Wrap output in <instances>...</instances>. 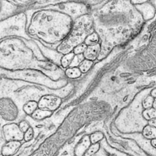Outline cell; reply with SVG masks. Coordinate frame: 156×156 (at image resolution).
Listing matches in <instances>:
<instances>
[{
  "label": "cell",
  "instance_id": "obj_1",
  "mask_svg": "<svg viewBox=\"0 0 156 156\" xmlns=\"http://www.w3.org/2000/svg\"><path fill=\"white\" fill-rule=\"evenodd\" d=\"M90 14L100 37L126 34L144 21L130 0H106L91 8Z\"/></svg>",
  "mask_w": 156,
  "mask_h": 156
},
{
  "label": "cell",
  "instance_id": "obj_2",
  "mask_svg": "<svg viewBox=\"0 0 156 156\" xmlns=\"http://www.w3.org/2000/svg\"><path fill=\"white\" fill-rule=\"evenodd\" d=\"M25 12L27 34L31 37H62L70 32L76 20L72 2Z\"/></svg>",
  "mask_w": 156,
  "mask_h": 156
},
{
  "label": "cell",
  "instance_id": "obj_3",
  "mask_svg": "<svg viewBox=\"0 0 156 156\" xmlns=\"http://www.w3.org/2000/svg\"><path fill=\"white\" fill-rule=\"evenodd\" d=\"M34 89L27 82L0 78V129L5 124L18 123L25 119L24 106L34 100Z\"/></svg>",
  "mask_w": 156,
  "mask_h": 156
},
{
  "label": "cell",
  "instance_id": "obj_4",
  "mask_svg": "<svg viewBox=\"0 0 156 156\" xmlns=\"http://www.w3.org/2000/svg\"><path fill=\"white\" fill-rule=\"evenodd\" d=\"M32 39L7 37L0 40V68L10 71L30 69L33 66Z\"/></svg>",
  "mask_w": 156,
  "mask_h": 156
},
{
  "label": "cell",
  "instance_id": "obj_5",
  "mask_svg": "<svg viewBox=\"0 0 156 156\" xmlns=\"http://www.w3.org/2000/svg\"><path fill=\"white\" fill-rule=\"evenodd\" d=\"M28 19L27 12L21 11L0 20V40L14 37L32 39L27 32Z\"/></svg>",
  "mask_w": 156,
  "mask_h": 156
},
{
  "label": "cell",
  "instance_id": "obj_6",
  "mask_svg": "<svg viewBox=\"0 0 156 156\" xmlns=\"http://www.w3.org/2000/svg\"><path fill=\"white\" fill-rule=\"evenodd\" d=\"M2 133L6 142L11 141H21L23 140L24 133L21 131L18 123L5 124L1 127Z\"/></svg>",
  "mask_w": 156,
  "mask_h": 156
},
{
  "label": "cell",
  "instance_id": "obj_7",
  "mask_svg": "<svg viewBox=\"0 0 156 156\" xmlns=\"http://www.w3.org/2000/svg\"><path fill=\"white\" fill-rule=\"evenodd\" d=\"M73 1L83 2V0H33L32 2L24 9V11L36 10L47 6L57 5Z\"/></svg>",
  "mask_w": 156,
  "mask_h": 156
},
{
  "label": "cell",
  "instance_id": "obj_8",
  "mask_svg": "<svg viewBox=\"0 0 156 156\" xmlns=\"http://www.w3.org/2000/svg\"><path fill=\"white\" fill-rule=\"evenodd\" d=\"M60 98L52 95H46L40 98L38 101V108L53 111L60 105Z\"/></svg>",
  "mask_w": 156,
  "mask_h": 156
},
{
  "label": "cell",
  "instance_id": "obj_9",
  "mask_svg": "<svg viewBox=\"0 0 156 156\" xmlns=\"http://www.w3.org/2000/svg\"><path fill=\"white\" fill-rule=\"evenodd\" d=\"M135 6L141 14L144 21L152 19L155 16V7L150 2H146Z\"/></svg>",
  "mask_w": 156,
  "mask_h": 156
},
{
  "label": "cell",
  "instance_id": "obj_10",
  "mask_svg": "<svg viewBox=\"0 0 156 156\" xmlns=\"http://www.w3.org/2000/svg\"><path fill=\"white\" fill-rule=\"evenodd\" d=\"M20 141H11L6 142L1 147V154L3 156H11L13 155L21 147Z\"/></svg>",
  "mask_w": 156,
  "mask_h": 156
},
{
  "label": "cell",
  "instance_id": "obj_11",
  "mask_svg": "<svg viewBox=\"0 0 156 156\" xmlns=\"http://www.w3.org/2000/svg\"><path fill=\"white\" fill-rule=\"evenodd\" d=\"M18 12V7L4 0H0V20Z\"/></svg>",
  "mask_w": 156,
  "mask_h": 156
},
{
  "label": "cell",
  "instance_id": "obj_12",
  "mask_svg": "<svg viewBox=\"0 0 156 156\" xmlns=\"http://www.w3.org/2000/svg\"><path fill=\"white\" fill-rule=\"evenodd\" d=\"M91 144L89 135H85L79 141L74 149L76 156H83Z\"/></svg>",
  "mask_w": 156,
  "mask_h": 156
},
{
  "label": "cell",
  "instance_id": "obj_13",
  "mask_svg": "<svg viewBox=\"0 0 156 156\" xmlns=\"http://www.w3.org/2000/svg\"><path fill=\"white\" fill-rule=\"evenodd\" d=\"M101 51V46L99 44L92 46H89L83 53V57L88 60L93 61L97 58Z\"/></svg>",
  "mask_w": 156,
  "mask_h": 156
},
{
  "label": "cell",
  "instance_id": "obj_14",
  "mask_svg": "<svg viewBox=\"0 0 156 156\" xmlns=\"http://www.w3.org/2000/svg\"><path fill=\"white\" fill-rule=\"evenodd\" d=\"M52 114V111L37 108L30 117L34 120L40 121L49 117Z\"/></svg>",
  "mask_w": 156,
  "mask_h": 156
},
{
  "label": "cell",
  "instance_id": "obj_15",
  "mask_svg": "<svg viewBox=\"0 0 156 156\" xmlns=\"http://www.w3.org/2000/svg\"><path fill=\"white\" fill-rule=\"evenodd\" d=\"M142 133L143 136L146 139L152 140L156 138V127L148 124L144 126Z\"/></svg>",
  "mask_w": 156,
  "mask_h": 156
},
{
  "label": "cell",
  "instance_id": "obj_16",
  "mask_svg": "<svg viewBox=\"0 0 156 156\" xmlns=\"http://www.w3.org/2000/svg\"><path fill=\"white\" fill-rule=\"evenodd\" d=\"M19 8L18 12L24 11V9L32 2L33 0H4Z\"/></svg>",
  "mask_w": 156,
  "mask_h": 156
},
{
  "label": "cell",
  "instance_id": "obj_17",
  "mask_svg": "<svg viewBox=\"0 0 156 156\" xmlns=\"http://www.w3.org/2000/svg\"><path fill=\"white\" fill-rule=\"evenodd\" d=\"M38 108V102L35 100L27 102L24 106L23 110L26 114L31 116L33 113Z\"/></svg>",
  "mask_w": 156,
  "mask_h": 156
},
{
  "label": "cell",
  "instance_id": "obj_18",
  "mask_svg": "<svg viewBox=\"0 0 156 156\" xmlns=\"http://www.w3.org/2000/svg\"><path fill=\"white\" fill-rule=\"evenodd\" d=\"M100 40V37L95 31H94L86 37V38L84 39V44L88 46L94 45L99 44Z\"/></svg>",
  "mask_w": 156,
  "mask_h": 156
},
{
  "label": "cell",
  "instance_id": "obj_19",
  "mask_svg": "<svg viewBox=\"0 0 156 156\" xmlns=\"http://www.w3.org/2000/svg\"><path fill=\"white\" fill-rule=\"evenodd\" d=\"M143 117L146 121H149L156 118V109L154 107L145 109L143 113Z\"/></svg>",
  "mask_w": 156,
  "mask_h": 156
},
{
  "label": "cell",
  "instance_id": "obj_20",
  "mask_svg": "<svg viewBox=\"0 0 156 156\" xmlns=\"http://www.w3.org/2000/svg\"><path fill=\"white\" fill-rule=\"evenodd\" d=\"M89 136L91 144H94L100 143L103 139L104 135L101 132L96 131L91 134L89 135Z\"/></svg>",
  "mask_w": 156,
  "mask_h": 156
},
{
  "label": "cell",
  "instance_id": "obj_21",
  "mask_svg": "<svg viewBox=\"0 0 156 156\" xmlns=\"http://www.w3.org/2000/svg\"><path fill=\"white\" fill-rule=\"evenodd\" d=\"M75 55L74 53H69L64 56L61 59V65L64 68L69 66L74 60Z\"/></svg>",
  "mask_w": 156,
  "mask_h": 156
},
{
  "label": "cell",
  "instance_id": "obj_22",
  "mask_svg": "<svg viewBox=\"0 0 156 156\" xmlns=\"http://www.w3.org/2000/svg\"><path fill=\"white\" fill-rule=\"evenodd\" d=\"M81 72L80 69L77 67L70 68L66 70V74L68 77L75 79L80 77L81 75Z\"/></svg>",
  "mask_w": 156,
  "mask_h": 156
},
{
  "label": "cell",
  "instance_id": "obj_23",
  "mask_svg": "<svg viewBox=\"0 0 156 156\" xmlns=\"http://www.w3.org/2000/svg\"><path fill=\"white\" fill-rule=\"evenodd\" d=\"M101 148L100 143L91 144L83 156H93L98 153Z\"/></svg>",
  "mask_w": 156,
  "mask_h": 156
},
{
  "label": "cell",
  "instance_id": "obj_24",
  "mask_svg": "<svg viewBox=\"0 0 156 156\" xmlns=\"http://www.w3.org/2000/svg\"><path fill=\"white\" fill-rule=\"evenodd\" d=\"M93 62L92 61L85 59L81 63L79 69L81 73H85L90 70V69L93 66Z\"/></svg>",
  "mask_w": 156,
  "mask_h": 156
},
{
  "label": "cell",
  "instance_id": "obj_25",
  "mask_svg": "<svg viewBox=\"0 0 156 156\" xmlns=\"http://www.w3.org/2000/svg\"><path fill=\"white\" fill-rule=\"evenodd\" d=\"M34 136V128L30 126L29 129L24 133L23 139L25 142H28L33 140Z\"/></svg>",
  "mask_w": 156,
  "mask_h": 156
},
{
  "label": "cell",
  "instance_id": "obj_26",
  "mask_svg": "<svg viewBox=\"0 0 156 156\" xmlns=\"http://www.w3.org/2000/svg\"><path fill=\"white\" fill-rule=\"evenodd\" d=\"M154 98L153 96H148L143 101V105L145 109L152 108L153 107Z\"/></svg>",
  "mask_w": 156,
  "mask_h": 156
},
{
  "label": "cell",
  "instance_id": "obj_27",
  "mask_svg": "<svg viewBox=\"0 0 156 156\" xmlns=\"http://www.w3.org/2000/svg\"><path fill=\"white\" fill-rule=\"evenodd\" d=\"M18 124L20 129L23 133H25L31 126L29 122L26 118L24 120H22Z\"/></svg>",
  "mask_w": 156,
  "mask_h": 156
},
{
  "label": "cell",
  "instance_id": "obj_28",
  "mask_svg": "<svg viewBox=\"0 0 156 156\" xmlns=\"http://www.w3.org/2000/svg\"><path fill=\"white\" fill-rule=\"evenodd\" d=\"M88 46L85 44H81L76 47L74 49V53L75 55H79L84 53L87 49Z\"/></svg>",
  "mask_w": 156,
  "mask_h": 156
},
{
  "label": "cell",
  "instance_id": "obj_29",
  "mask_svg": "<svg viewBox=\"0 0 156 156\" xmlns=\"http://www.w3.org/2000/svg\"><path fill=\"white\" fill-rule=\"evenodd\" d=\"M104 1L105 0H83L85 3L91 7V9L99 5Z\"/></svg>",
  "mask_w": 156,
  "mask_h": 156
},
{
  "label": "cell",
  "instance_id": "obj_30",
  "mask_svg": "<svg viewBox=\"0 0 156 156\" xmlns=\"http://www.w3.org/2000/svg\"><path fill=\"white\" fill-rule=\"evenodd\" d=\"M130 1L132 4L135 6L138 5L142 4L146 2H149L150 0H130Z\"/></svg>",
  "mask_w": 156,
  "mask_h": 156
},
{
  "label": "cell",
  "instance_id": "obj_31",
  "mask_svg": "<svg viewBox=\"0 0 156 156\" xmlns=\"http://www.w3.org/2000/svg\"><path fill=\"white\" fill-rule=\"evenodd\" d=\"M148 124L154 127H156V118L148 122Z\"/></svg>",
  "mask_w": 156,
  "mask_h": 156
},
{
  "label": "cell",
  "instance_id": "obj_32",
  "mask_svg": "<svg viewBox=\"0 0 156 156\" xmlns=\"http://www.w3.org/2000/svg\"><path fill=\"white\" fill-rule=\"evenodd\" d=\"M151 144L154 148L156 149V138L151 140Z\"/></svg>",
  "mask_w": 156,
  "mask_h": 156
},
{
  "label": "cell",
  "instance_id": "obj_33",
  "mask_svg": "<svg viewBox=\"0 0 156 156\" xmlns=\"http://www.w3.org/2000/svg\"><path fill=\"white\" fill-rule=\"evenodd\" d=\"M151 94V96H153L154 98H156V88L152 91Z\"/></svg>",
  "mask_w": 156,
  "mask_h": 156
},
{
  "label": "cell",
  "instance_id": "obj_34",
  "mask_svg": "<svg viewBox=\"0 0 156 156\" xmlns=\"http://www.w3.org/2000/svg\"><path fill=\"white\" fill-rule=\"evenodd\" d=\"M153 107L156 109V98H155L154 100V104H153Z\"/></svg>",
  "mask_w": 156,
  "mask_h": 156
},
{
  "label": "cell",
  "instance_id": "obj_35",
  "mask_svg": "<svg viewBox=\"0 0 156 156\" xmlns=\"http://www.w3.org/2000/svg\"><path fill=\"white\" fill-rule=\"evenodd\" d=\"M1 77H2V76H0V78H1Z\"/></svg>",
  "mask_w": 156,
  "mask_h": 156
},
{
  "label": "cell",
  "instance_id": "obj_36",
  "mask_svg": "<svg viewBox=\"0 0 156 156\" xmlns=\"http://www.w3.org/2000/svg\"><path fill=\"white\" fill-rule=\"evenodd\" d=\"M105 1H106V0H105Z\"/></svg>",
  "mask_w": 156,
  "mask_h": 156
}]
</instances>
